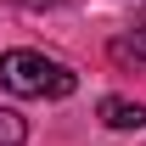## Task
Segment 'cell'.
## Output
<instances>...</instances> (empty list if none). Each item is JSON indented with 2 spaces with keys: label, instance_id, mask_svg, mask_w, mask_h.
Listing matches in <instances>:
<instances>
[{
  "label": "cell",
  "instance_id": "3",
  "mask_svg": "<svg viewBox=\"0 0 146 146\" xmlns=\"http://www.w3.org/2000/svg\"><path fill=\"white\" fill-rule=\"evenodd\" d=\"M28 141V124H23V112L0 107V146H23Z\"/></svg>",
  "mask_w": 146,
  "mask_h": 146
},
{
  "label": "cell",
  "instance_id": "4",
  "mask_svg": "<svg viewBox=\"0 0 146 146\" xmlns=\"http://www.w3.org/2000/svg\"><path fill=\"white\" fill-rule=\"evenodd\" d=\"M17 6H28V11H45V6H62V0H17Z\"/></svg>",
  "mask_w": 146,
  "mask_h": 146
},
{
  "label": "cell",
  "instance_id": "5",
  "mask_svg": "<svg viewBox=\"0 0 146 146\" xmlns=\"http://www.w3.org/2000/svg\"><path fill=\"white\" fill-rule=\"evenodd\" d=\"M135 51H141V56H146V28H141V39H135Z\"/></svg>",
  "mask_w": 146,
  "mask_h": 146
},
{
  "label": "cell",
  "instance_id": "2",
  "mask_svg": "<svg viewBox=\"0 0 146 146\" xmlns=\"http://www.w3.org/2000/svg\"><path fill=\"white\" fill-rule=\"evenodd\" d=\"M96 118L107 129H146V107L141 101H124V96H107V101L96 107Z\"/></svg>",
  "mask_w": 146,
  "mask_h": 146
},
{
  "label": "cell",
  "instance_id": "1",
  "mask_svg": "<svg viewBox=\"0 0 146 146\" xmlns=\"http://www.w3.org/2000/svg\"><path fill=\"white\" fill-rule=\"evenodd\" d=\"M0 84L11 96H51V101H62V96L79 90V73L51 62V56H39V51H6L0 56Z\"/></svg>",
  "mask_w": 146,
  "mask_h": 146
}]
</instances>
